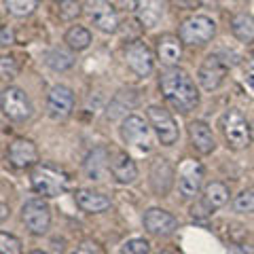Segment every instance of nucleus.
I'll use <instances>...</instances> for the list:
<instances>
[{"instance_id":"f257e3e1","label":"nucleus","mask_w":254,"mask_h":254,"mask_svg":"<svg viewBox=\"0 0 254 254\" xmlns=\"http://www.w3.org/2000/svg\"><path fill=\"white\" fill-rule=\"evenodd\" d=\"M159 87H161L163 98L170 102V106L180 113H190L199 104V91L195 87V81L178 66L165 70L159 78Z\"/></svg>"},{"instance_id":"f03ea898","label":"nucleus","mask_w":254,"mask_h":254,"mask_svg":"<svg viewBox=\"0 0 254 254\" xmlns=\"http://www.w3.org/2000/svg\"><path fill=\"white\" fill-rule=\"evenodd\" d=\"M30 182H32V189L43 197H58L62 193H66L70 187L68 174L51 163H36L30 174Z\"/></svg>"},{"instance_id":"7ed1b4c3","label":"nucleus","mask_w":254,"mask_h":254,"mask_svg":"<svg viewBox=\"0 0 254 254\" xmlns=\"http://www.w3.org/2000/svg\"><path fill=\"white\" fill-rule=\"evenodd\" d=\"M220 131L225 136L227 144L233 150L248 148L252 142V129L246 117L237 108H229L225 115L220 117Z\"/></svg>"},{"instance_id":"20e7f679","label":"nucleus","mask_w":254,"mask_h":254,"mask_svg":"<svg viewBox=\"0 0 254 254\" xmlns=\"http://www.w3.org/2000/svg\"><path fill=\"white\" fill-rule=\"evenodd\" d=\"M178 34L185 45L199 47V45L210 43L214 38V34H216V23L210 17H205V15H193V17L182 21Z\"/></svg>"},{"instance_id":"39448f33","label":"nucleus","mask_w":254,"mask_h":254,"mask_svg":"<svg viewBox=\"0 0 254 254\" xmlns=\"http://www.w3.org/2000/svg\"><path fill=\"white\" fill-rule=\"evenodd\" d=\"M203 182V165L195 159H185L178 168V193L182 199H193Z\"/></svg>"},{"instance_id":"423d86ee","label":"nucleus","mask_w":254,"mask_h":254,"mask_svg":"<svg viewBox=\"0 0 254 254\" xmlns=\"http://www.w3.org/2000/svg\"><path fill=\"white\" fill-rule=\"evenodd\" d=\"M21 220L32 235H45L51 225V210L43 199H32L21 208Z\"/></svg>"},{"instance_id":"0eeeda50","label":"nucleus","mask_w":254,"mask_h":254,"mask_svg":"<svg viewBox=\"0 0 254 254\" xmlns=\"http://www.w3.org/2000/svg\"><path fill=\"white\" fill-rule=\"evenodd\" d=\"M146 117L150 121V127L155 129L157 138L161 140L163 146H172L178 140V125L174 121V117L161 106H148Z\"/></svg>"},{"instance_id":"6e6552de","label":"nucleus","mask_w":254,"mask_h":254,"mask_svg":"<svg viewBox=\"0 0 254 254\" xmlns=\"http://www.w3.org/2000/svg\"><path fill=\"white\" fill-rule=\"evenodd\" d=\"M87 17L93 21V26L104 34H113L119 28V15L115 11V6L108 0H89L85 4Z\"/></svg>"},{"instance_id":"1a4fd4ad","label":"nucleus","mask_w":254,"mask_h":254,"mask_svg":"<svg viewBox=\"0 0 254 254\" xmlns=\"http://www.w3.org/2000/svg\"><path fill=\"white\" fill-rule=\"evenodd\" d=\"M121 138L127 142V144L136 146L140 150H150L153 146V136H150V127L144 123L142 117H127L123 125H121Z\"/></svg>"},{"instance_id":"9d476101","label":"nucleus","mask_w":254,"mask_h":254,"mask_svg":"<svg viewBox=\"0 0 254 254\" xmlns=\"http://www.w3.org/2000/svg\"><path fill=\"white\" fill-rule=\"evenodd\" d=\"M227 62L220 58V55H208L203 60V64L199 66V72H197V78H199V85L205 91H214L222 85L227 76Z\"/></svg>"},{"instance_id":"9b49d317","label":"nucleus","mask_w":254,"mask_h":254,"mask_svg":"<svg viewBox=\"0 0 254 254\" xmlns=\"http://www.w3.org/2000/svg\"><path fill=\"white\" fill-rule=\"evenodd\" d=\"M125 64L136 76H148L153 72V51L146 43L131 41L125 47Z\"/></svg>"},{"instance_id":"f8f14e48","label":"nucleus","mask_w":254,"mask_h":254,"mask_svg":"<svg viewBox=\"0 0 254 254\" xmlns=\"http://www.w3.org/2000/svg\"><path fill=\"white\" fill-rule=\"evenodd\" d=\"M2 113L13 121H26L32 117L30 98L19 87H6L2 91Z\"/></svg>"},{"instance_id":"ddd939ff","label":"nucleus","mask_w":254,"mask_h":254,"mask_svg":"<svg viewBox=\"0 0 254 254\" xmlns=\"http://www.w3.org/2000/svg\"><path fill=\"white\" fill-rule=\"evenodd\" d=\"M150 189H153V193L157 197H168L170 190L174 187V178H176V174H174V168L168 159L163 157H157L153 163H150Z\"/></svg>"},{"instance_id":"4468645a","label":"nucleus","mask_w":254,"mask_h":254,"mask_svg":"<svg viewBox=\"0 0 254 254\" xmlns=\"http://www.w3.org/2000/svg\"><path fill=\"white\" fill-rule=\"evenodd\" d=\"M74 108V95L68 87L64 85H55L49 91V98H47V110H49V117L55 121H64L72 115Z\"/></svg>"},{"instance_id":"2eb2a0df","label":"nucleus","mask_w":254,"mask_h":254,"mask_svg":"<svg viewBox=\"0 0 254 254\" xmlns=\"http://www.w3.org/2000/svg\"><path fill=\"white\" fill-rule=\"evenodd\" d=\"M178 227V220L172 216L168 210H161V208H150L144 212V229L150 235H157V237H165V235H172Z\"/></svg>"},{"instance_id":"dca6fc26","label":"nucleus","mask_w":254,"mask_h":254,"mask_svg":"<svg viewBox=\"0 0 254 254\" xmlns=\"http://www.w3.org/2000/svg\"><path fill=\"white\" fill-rule=\"evenodd\" d=\"M9 161L13 168L17 170H26V168H34L38 161V148L32 140L26 138H17L9 146Z\"/></svg>"},{"instance_id":"f3484780","label":"nucleus","mask_w":254,"mask_h":254,"mask_svg":"<svg viewBox=\"0 0 254 254\" xmlns=\"http://www.w3.org/2000/svg\"><path fill=\"white\" fill-rule=\"evenodd\" d=\"M182 45L185 43H182L178 36H174V34L159 36L157 55H159V60H161V64H165L168 68H176L180 58H182Z\"/></svg>"},{"instance_id":"a211bd4d","label":"nucleus","mask_w":254,"mask_h":254,"mask_svg":"<svg viewBox=\"0 0 254 254\" xmlns=\"http://www.w3.org/2000/svg\"><path fill=\"white\" fill-rule=\"evenodd\" d=\"M110 172H113L115 180L121 182V185H131V182L138 178L136 161L127 153H123V150L115 153V157L110 159Z\"/></svg>"},{"instance_id":"6ab92c4d","label":"nucleus","mask_w":254,"mask_h":254,"mask_svg":"<svg viewBox=\"0 0 254 254\" xmlns=\"http://www.w3.org/2000/svg\"><path fill=\"white\" fill-rule=\"evenodd\" d=\"M189 138L190 144H193L201 155H210L214 148H216V140H214V133L203 121H193L189 125Z\"/></svg>"},{"instance_id":"aec40b11","label":"nucleus","mask_w":254,"mask_h":254,"mask_svg":"<svg viewBox=\"0 0 254 254\" xmlns=\"http://www.w3.org/2000/svg\"><path fill=\"white\" fill-rule=\"evenodd\" d=\"M74 199H76L78 208L85 210V212H89V214H102V212H106L110 208V199H108V197L98 193V190H91V189L76 190Z\"/></svg>"},{"instance_id":"412c9836","label":"nucleus","mask_w":254,"mask_h":254,"mask_svg":"<svg viewBox=\"0 0 254 254\" xmlns=\"http://www.w3.org/2000/svg\"><path fill=\"white\" fill-rule=\"evenodd\" d=\"M110 170L108 163V150L106 148H93L85 159V172L89 180H104Z\"/></svg>"},{"instance_id":"4be33fe9","label":"nucleus","mask_w":254,"mask_h":254,"mask_svg":"<svg viewBox=\"0 0 254 254\" xmlns=\"http://www.w3.org/2000/svg\"><path fill=\"white\" fill-rule=\"evenodd\" d=\"M136 15L144 28H155L163 15L161 0H136Z\"/></svg>"},{"instance_id":"5701e85b","label":"nucleus","mask_w":254,"mask_h":254,"mask_svg":"<svg viewBox=\"0 0 254 254\" xmlns=\"http://www.w3.org/2000/svg\"><path fill=\"white\" fill-rule=\"evenodd\" d=\"M201 201L205 203V208L210 212L222 208V205L229 201V187L222 185V182H210V185L203 189Z\"/></svg>"},{"instance_id":"b1692460","label":"nucleus","mask_w":254,"mask_h":254,"mask_svg":"<svg viewBox=\"0 0 254 254\" xmlns=\"http://www.w3.org/2000/svg\"><path fill=\"white\" fill-rule=\"evenodd\" d=\"M231 32L240 43H254V17L248 13H240L231 19Z\"/></svg>"},{"instance_id":"393cba45","label":"nucleus","mask_w":254,"mask_h":254,"mask_svg":"<svg viewBox=\"0 0 254 254\" xmlns=\"http://www.w3.org/2000/svg\"><path fill=\"white\" fill-rule=\"evenodd\" d=\"M64 41H66V45L70 47V49L83 51V49H87V47L91 45V32L87 28H83V26H72L66 32Z\"/></svg>"},{"instance_id":"a878e982","label":"nucleus","mask_w":254,"mask_h":254,"mask_svg":"<svg viewBox=\"0 0 254 254\" xmlns=\"http://www.w3.org/2000/svg\"><path fill=\"white\" fill-rule=\"evenodd\" d=\"M47 66L55 70V72H64V70L74 66V58H72V53H68L64 49H53L47 53Z\"/></svg>"},{"instance_id":"bb28decb","label":"nucleus","mask_w":254,"mask_h":254,"mask_svg":"<svg viewBox=\"0 0 254 254\" xmlns=\"http://www.w3.org/2000/svg\"><path fill=\"white\" fill-rule=\"evenodd\" d=\"M4 6L15 17H26L38 6V0H4Z\"/></svg>"},{"instance_id":"cd10ccee","label":"nucleus","mask_w":254,"mask_h":254,"mask_svg":"<svg viewBox=\"0 0 254 254\" xmlns=\"http://www.w3.org/2000/svg\"><path fill=\"white\" fill-rule=\"evenodd\" d=\"M233 205L237 212L244 214H254V189H246L233 199Z\"/></svg>"},{"instance_id":"c85d7f7f","label":"nucleus","mask_w":254,"mask_h":254,"mask_svg":"<svg viewBox=\"0 0 254 254\" xmlns=\"http://www.w3.org/2000/svg\"><path fill=\"white\" fill-rule=\"evenodd\" d=\"M0 252L2 254H19L21 252V242L15 235L2 231L0 233Z\"/></svg>"},{"instance_id":"c756f323","label":"nucleus","mask_w":254,"mask_h":254,"mask_svg":"<svg viewBox=\"0 0 254 254\" xmlns=\"http://www.w3.org/2000/svg\"><path fill=\"white\" fill-rule=\"evenodd\" d=\"M148 252H150V244L146 240H140V237L125 242L121 248V254H148Z\"/></svg>"},{"instance_id":"7c9ffc66","label":"nucleus","mask_w":254,"mask_h":254,"mask_svg":"<svg viewBox=\"0 0 254 254\" xmlns=\"http://www.w3.org/2000/svg\"><path fill=\"white\" fill-rule=\"evenodd\" d=\"M0 70H2L4 78H13L19 72L17 64H15V58H11V55H2V58H0Z\"/></svg>"},{"instance_id":"2f4dec72","label":"nucleus","mask_w":254,"mask_h":254,"mask_svg":"<svg viewBox=\"0 0 254 254\" xmlns=\"http://www.w3.org/2000/svg\"><path fill=\"white\" fill-rule=\"evenodd\" d=\"M60 15L64 19H72V17H76L78 13V4H74V0H60Z\"/></svg>"},{"instance_id":"473e14b6","label":"nucleus","mask_w":254,"mask_h":254,"mask_svg":"<svg viewBox=\"0 0 254 254\" xmlns=\"http://www.w3.org/2000/svg\"><path fill=\"white\" fill-rule=\"evenodd\" d=\"M72 254H102V250H100V246L95 242H83Z\"/></svg>"},{"instance_id":"72a5a7b5","label":"nucleus","mask_w":254,"mask_h":254,"mask_svg":"<svg viewBox=\"0 0 254 254\" xmlns=\"http://www.w3.org/2000/svg\"><path fill=\"white\" fill-rule=\"evenodd\" d=\"M13 41H15L13 30H11L9 26H2V30H0V45H2V47H9V45H13Z\"/></svg>"},{"instance_id":"f704fd0d","label":"nucleus","mask_w":254,"mask_h":254,"mask_svg":"<svg viewBox=\"0 0 254 254\" xmlns=\"http://www.w3.org/2000/svg\"><path fill=\"white\" fill-rule=\"evenodd\" d=\"M178 9H185V11H190V9H197L201 4V0H172Z\"/></svg>"},{"instance_id":"c9c22d12","label":"nucleus","mask_w":254,"mask_h":254,"mask_svg":"<svg viewBox=\"0 0 254 254\" xmlns=\"http://www.w3.org/2000/svg\"><path fill=\"white\" fill-rule=\"evenodd\" d=\"M246 72H248V83L254 87V58H250L246 64Z\"/></svg>"},{"instance_id":"e433bc0d","label":"nucleus","mask_w":254,"mask_h":254,"mask_svg":"<svg viewBox=\"0 0 254 254\" xmlns=\"http://www.w3.org/2000/svg\"><path fill=\"white\" fill-rule=\"evenodd\" d=\"M0 218H2V220L6 218V205L4 203H2V214H0Z\"/></svg>"},{"instance_id":"4c0bfd02","label":"nucleus","mask_w":254,"mask_h":254,"mask_svg":"<svg viewBox=\"0 0 254 254\" xmlns=\"http://www.w3.org/2000/svg\"><path fill=\"white\" fill-rule=\"evenodd\" d=\"M30 254H47V252H43V250H34V252H30Z\"/></svg>"},{"instance_id":"58836bf2","label":"nucleus","mask_w":254,"mask_h":254,"mask_svg":"<svg viewBox=\"0 0 254 254\" xmlns=\"http://www.w3.org/2000/svg\"><path fill=\"white\" fill-rule=\"evenodd\" d=\"M159 254H172V252H168V250H163V252H159Z\"/></svg>"}]
</instances>
